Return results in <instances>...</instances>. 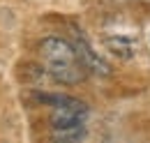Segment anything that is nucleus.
<instances>
[{
  "instance_id": "f257e3e1",
  "label": "nucleus",
  "mask_w": 150,
  "mask_h": 143,
  "mask_svg": "<svg viewBox=\"0 0 150 143\" xmlns=\"http://www.w3.org/2000/svg\"><path fill=\"white\" fill-rule=\"evenodd\" d=\"M39 58L44 69L62 86H76L88 76V67L79 49L60 37H46L39 44Z\"/></svg>"
},
{
  "instance_id": "f03ea898",
  "label": "nucleus",
  "mask_w": 150,
  "mask_h": 143,
  "mask_svg": "<svg viewBox=\"0 0 150 143\" xmlns=\"http://www.w3.org/2000/svg\"><path fill=\"white\" fill-rule=\"evenodd\" d=\"M46 102H51V127L56 129L62 139L69 136H81L83 134V122L88 118V106L83 102H79L74 97H44Z\"/></svg>"
},
{
  "instance_id": "7ed1b4c3",
  "label": "nucleus",
  "mask_w": 150,
  "mask_h": 143,
  "mask_svg": "<svg viewBox=\"0 0 150 143\" xmlns=\"http://www.w3.org/2000/svg\"><path fill=\"white\" fill-rule=\"evenodd\" d=\"M106 46L113 49V53H115V55H122V58H129V55H132V46L125 42V39H120V42H115V39H106Z\"/></svg>"
},
{
  "instance_id": "20e7f679",
  "label": "nucleus",
  "mask_w": 150,
  "mask_h": 143,
  "mask_svg": "<svg viewBox=\"0 0 150 143\" xmlns=\"http://www.w3.org/2000/svg\"><path fill=\"white\" fill-rule=\"evenodd\" d=\"M148 42H150V37H148Z\"/></svg>"
}]
</instances>
